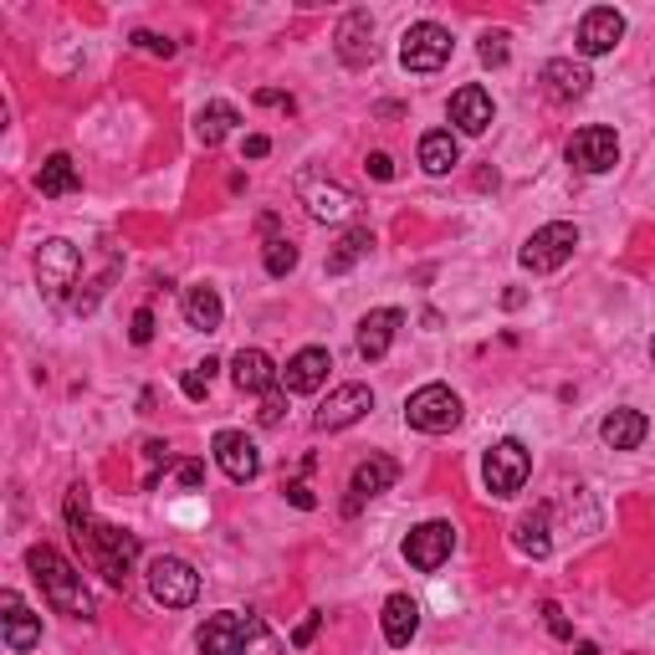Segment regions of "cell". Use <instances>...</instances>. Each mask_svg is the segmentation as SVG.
<instances>
[{
    "mask_svg": "<svg viewBox=\"0 0 655 655\" xmlns=\"http://www.w3.org/2000/svg\"><path fill=\"white\" fill-rule=\"evenodd\" d=\"M62 518H68L72 543L82 549V563L103 574L113 589H129V574L139 563V538L129 528H113V522L93 518V502H88V487H68V502H62Z\"/></svg>",
    "mask_w": 655,
    "mask_h": 655,
    "instance_id": "6da1fadb",
    "label": "cell"
},
{
    "mask_svg": "<svg viewBox=\"0 0 655 655\" xmlns=\"http://www.w3.org/2000/svg\"><path fill=\"white\" fill-rule=\"evenodd\" d=\"M27 569H31V579L41 584V594H47V604H52L57 615L93 620V594L82 589V574L52 549V543H37V549H27Z\"/></svg>",
    "mask_w": 655,
    "mask_h": 655,
    "instance_id": "7a4b0ae2",
    "label": "cell"
},
{
    "mask_svg": "<svg viewBox=\"0 0 655 655\" xmlns=\"http://www.w3.org/2000/svg\"><path fill=\"white\" fill-rule=\"evenodd\" d=\"M579 252V226L574 221H549V226H538L533 236H528V246L518 252V262L533 277H549V272L569 267V256Z\"/></svg>",
    "mask_w": 655,
    "mask_h": 655,
    "instance_id": "3957f363",
    "label": "cell"
},
{
    "mask_svg": "<svg viewBox=\"0 0 655 655\" xmlns=\"http://www.w3.org/2000/svg\"><path fill=\"white\" fill-rule=\"evenodd\" d=\"M405 420L426 436H446V430L461 426V395L451 385H420L405 400Z\"/></svg>",
    "mask_w": 655,
    "mask_h": 655,
    "instance_id": "277c9868",
    "label": "cell"
},
{
    "mask_svg": "<svg viewBox=\"0 0 655 655\" xmlns=\"http://www.w3.org/2000/svg\"><path fill=\"white\" fill-rule=\"evenodd\" d=\"M528 471H533V456H528V446L522 441H497L492 451H487V467H482V482L492 497H518L522 487H528Z\"/></svg>",
    "mask_w": 655,
    "mask_h": 655,
    "instance_id": "5b68a950",
    "label": "cell"
},
{
    "mask_svg": "<svg viewBox=\"0 0 655 655\" xmlns=\"http://www.w3.org/2000/svg\"><path fill=\"white\" fill-rule=\"evenodd\" d=\"M400 62L405 72H441L451 62V31L441 21H415L400 37Z\"/></svg>",
    "mask_w": 655,
    "mask_h": 655,
    "instance_id": "8992f818",
    "label": "cell"
},
{
    "mask_svg": "<svg viewBox=\"0 0 655 655\" xmlns=\"http://www.w3.org/2000/svg\"><path fill=\"white\" fill-rule=\"evenodd\" d=\"M82 277V252L72 242H62V236H52V242H41L37 252V282L41 293L52 297V303H62L68 297V287H78Z\"/></svg>",
    "mask_w": 655,
    "mask_h": 655,
    "instance_id": "52a82bcc",
    "label": "cell"
},
{
    "mask_svg": "<svg viewBox=\"0 0 655 655\" xmlns=\"http://www.w3.org/2000/svg\"><path fill=\"white\" fill-rule=\"evenodd\" d=\"M149 594L164 610H185V604L201 600V574L185 559H154L149 563Z\"/></svg>",
    "mask_w": 655,
    "mask_h": 655,
    "instance_id": "ba28073f",
    "label": "cell"
},
{
    "mask_svg": "<svg viewBox=\"0 0 655 655\" xmlns=\"http://www.w3.org/2000/svg\"><path fill=\"white\" fill-rule=\"evenodd\" d=\"M569 164L579 174H610L620 164V134L615 129H604V123H589L569 139Z\"/></svg>",
    "mask_w": 655,
    "mask_h": 655,
    "instance_id": "9c48e42d",
    "label": "cell"
},
{
    "mask_svg": "<svg viewBox=\"0 0 655 655\" xmlns=\"http://www.w3.org/2000/svg\"><path fill=\"white\" fill-rule=\"evenodd\" d=\"M451 549H456L451 522H420V528H410V538H405V563L420 569V574H436V569L451 559Z\"/></svg>",
    "mask_w": 655,
    "mask_h": 655,
    "instance_id": "30bf717a",
    "label": "cell"
},
{
    "mask_svg": "<svg viewBox=\"0 0 655 655\" xmlns=\"http://www.w3.org/2000/svg\"><path fill=\"white\" fill-rule=\"evenodd\" d=\"M211 451H215V467L226 471L231 482L246 487V482L262 477V451H256V441L246 436V430H215Z\"/></svg>",
    "mask_w": 655,
    "mask_h": 655,
    "instance_id": "8fae6325",
    "label": "cell"
},
{
    "mask_svg": "<svg viewBox=\"0 0 655 655\" xmlns=\"http://www.w3.org/2000/svg\"><path fill=\"white\" fill-rule=\"evenodd\" d=\"M369 410H375V389H369V385H338L334 395L318 405L313 426H318V430H348L354 420H364Z\"/></svg>",
    "mask_w": 655,
    "mask_h": 655,
    "instance_id": "7c38bea8",
    "label": "cell"
},
{
    "mask_svg": "<svg viewBox=\"0 0 655 655\" xmlns=\"http://www.w3.org/2000/svg\"><path fill=\"white\" fill-rule=\"evenodd\" d=\"M334 52H338V62L344 68H369L375 62V16L369 11H348L344 21H338V31H334Z\"/></svg>",
    "mask_w": 655,
    "mask_h": 655,
    "instance_id": "4fadbf2b",
    "label": "cell"
},
{
    "mask_svg": "<svg viewBox=\"0 0 655 655\" xmlns=\"http://www.w3.org/2000/svg\"><path fill=\"white\" fill-rule=\"evenodd\" d=\"M395 482H400V461H389V456H364L359 467H354V477H348V502H344V512H359L369 497L389 492Z\"/></svg>",
    "mask_w": 655,
    "mask_h": 655,
    "instance_id": "5bb4252c",
    "label": "cell"
},
{
    "mask_svg": "<svg viewBox=\"0 0 655 655\" xmlns=\"http://www.w3.org/2000/svg\"><path fill=\"white\" fill-rule=\"evenodd\" d=\"M620 37H625V16H620L615 6H594V11H584V21H579V52L584 57L615 52Z\"/></svg>",
    "mask_w": 655,
    "mask_h": 655,
    "instance_id": "9a60e30c",
    "label": "cell"
},
{
    "mask_svg": "<svg viewBox=\"0 0 655 655\" xmlns=\"http://www.w3.org/2000/svg\"><path fill=\"white\" fill-rule=\"evenodd\" d=\"M497 119V108H492V93L487 88H477V82H467V88H456L451 93V123L461 129V134H487Z\"/></svg>",
    "mask_w": 655,
    "mask_h": 655,
    "instance_id": "2e32d148",
    "label": "cell"
},
{
    "mask_svg": "<svg viewBox=\"0 0 655 655\" xmlns=\"http://www.w3.org/2000/svg\"><path fill=\"white\" fill-rule=\"evenodd\" d=\"M297 195H303L313 221H344V215H354V195L344 185H323L313 170L297 180Z\"/></svg>",
    "mask_w": 655,
    "mask_h": 655,
    "instance_id": "e0dca14e",
    "label": "cell"
},
{
    "mask_svg": "<svg viewBox=\"0 0 655 655\" xmlns=\"http://www.w3.org/2000/svg\"><path fill=\"white\" fill-rule=\"evenodd\" d=\"M0 610H6V615H0V625H6V651L27 655L31 645H41V620L31 615L27 604H21V594H16V589H6V594H0Z\"/></svg>",
    "mask_w": 655,
    "mask_h": 655,
    "instance_id": "ac0fdd59",
    "label": "cell"
},
{
    "mask_svg": "<svg viewBox=\"0 0 655 655\" xmlns=\"http://www.w3.org/2000/svg\"><path fill=\"white\" fill-rule=\"evenodd\" d=\"M405 328V313L400 308H375V313H364L359 323V359L379 364L389 354V344H395V334Z\"/></svg>",
    "mask_w": 655,
    "mask_h": 655,
    "instance_id": "d6986e66",
    "label": "cell"
},
{
    "mask_svg": "<svg viewBox=\"0 0 655 655\" xmlns=\"http://www.w3.org/2000/svg\"><path fill=\"white\" fill-rule=\"evenodd\" d=\"M246 630H252V615H236V610L211 615L201 625V655H242Z\"/></svg>",
    "mask_w": 655,
    "mask_h": 655,
    "instance_id": "ffe728a7",
    "label": "cell"
},
{
    "mask_svg": "<svg viewBox=\"0 0 655 655\" xmlns=\"http://www.w3.org/2000/svg\"><path fill=\"white\" fill-rule=\"evenodd\" d=\"M231 379H236L242 395H272L277 379H282V369L272 364V354H262V348H242V354L231 359Z\"/></svg>",
    "mask_w": 655,
    "mask_h": 655,
    "instance_id": "44dd1931",
    "label": "cell"
},
{
    "mask_svg": "<svg viewBox=\"0 0 655 655\" xmlns=\"http://www.w3.org/2000/svg\"><path fill=\"white\" fill-rule=\"evenodd\" d=\"M328 369H334L328 348H297L287 369H282V385H287V395H313V389H323Z\"/></svg>",
    "mask_w": 655,
    "mask_h": 655,
    "instance_id": "7402d4cb",
    "label": "cell"
},
{
    "mask_svg": "<svg viewBox=\"0 0 655 655\" xmlns=\"http://www.w3.org/2000/svg\"><path fill=\"white\" fill-rule=\"evenodd\" d=\"M645 436H651V420H645L641 410H610L600 420V441L610 446V451H641Z\"/></svg>",
    "mask_w": 655,
    "mask_h": 655,
    "instance_id": "603a6c76",
    "label": "cell"
},
{
    "mask_svg": "<svg viewBox=\"0 0 655 655\" xmlns=\"http://www.w3.org/2000/svg\"><path fill=\"white\" fill-rule=\"evenodd\" d=\"M589 68H579V62H569V57H553L549 68H543V93L553 98V103H579V98L589 93Z\"/></svg>",
    "mask_w": 655,
    "mask_h": 655,
    "instance_id": "cb8c5ba5",
    "label": "cell"
},
{
    "mask_svg": "<svg viewBox=\"0 0 655 655\" xmlns=\"http://www.w3.org/2000/svg\"><path fill=\"white\" fill-rule=\"evenodd\" d=\"M415 630H420V604L410 594H389L385 600V641L400 651V645L415 641Z\"/></svg>",
    "mask_w": 655,
    "mask_h": 655,
    "instance_id": "d4e9b609",
    "label": "cell"
},
{
    "mask_svg": "<svg viewBox=\"0 0 655 655\" xmlns=\"http://www.w3.org/2000/svg\"><path fill=\"white\" fill-rule=\"evenodd\" d=\"M37 190H41V195H52V201L78 195V190H82V170L72 164V154H47V164H41V174H37Z\"/></svg>",
    "mask_w": 655,
    "mask_h": 655,
    "instance_id": "484cf974",
    "label": "cell"
},
{
    "mask_svg": "<svg viewBox=\"0 0 655 655\" xmlns=\"http://www.w3.org/2000/svg\"><path fill=\"white\" fill-rule=\"evenodd\" d=\"M369 246H375V231L369 226H348L344 236L334 242V252H328V277H344V272H354L369 256Z\"/></svg>",
    "mask_w": 655,
    "mask_h": 655,
    "instance_id": "4316f807",
    "label": "cell"
},
{
    "mask_svg": "<svg viewBox=\"0 0 655 655\" xmlns=\"http://www.w3.org/2000/svg\"><path fill=\"white\" fill-rule=\"evenodd\" d=\"M456 164H461V144H456L451 129H430L426 139H420V170L426 174H451Z\"/></svg>",
    "mask_w": 655,
    "mask_h": 655,
    "instance_id": "83f0119b",
    "label": "cell"
},
{
    "mask_svg": "<svg viewBox=\"0 0 655 655\" xmlns=\"http://www.w3.org/2000/svg\"><path fill=\"white\" fill-rule=\"evenodd\" d=\"M185 318H190V328L215 334V328H221V318H226V308H221V293H215V287H205V282L185 287Z\"/></svg>",
    "mask_w": 655,
    "mask_h": 655,
    "instance_id": "f1b7e54d",
    "label": "cell"
},
{
    "mask_svg": "<svg viewBox=\"0 0 655 655\" xmlns=\"http://www.w3.org/2000/svg\"><path fill=\"white\" fill-rule=\"evenodd\" d=\"M549 508H533L528 518H518V549L528 553V559H549L553 553V538H549Z\"/></svg>",
    "mask_w": 655,
    "mask_h": 655,
    "instance_id": "f546056e",
    "label": "cell"
},
{
    "mask_svg": "<svg viewBox=\"0 0 655 655\" xmlns=\"http://www.w3.org/2000/svg\"><path fill=\"white\" fill-rule=\"evenodd\" d=\"M242 123V113L231 103H205L201 108V119H195V134H201V144L205 149H215V144H226V134Z\"/></svg>",
    "mask_w": 655,
    "mask_h": 655,
    "instance_id": "4dcf8cb0",
    "label": "cell"
},
{
    "mask_svg": "<svg viewBox=\"0 0 655 655\" xmlns=\"http://www.w3.org/2000/svg\"><path fill=\"white\" fill-rule=\"evenodd\" d=\"M242 655H282V641L267 630V620H262V615H252V630H246Z\"/></svg>",
    "mask_w": 655,
    "mask_h": 655,
    "instance_id": "1f68e13d",
    "label": "cell"
},
{
    "mask_svg": "<svg viewBox=\"0 0 655 655\" xmlns=\"http://www.w3.org/2000/svg\"><path fill=\"white\" fill-rule=\"evenodd\" d=\"M297 267V246L287 236H272L267 242V277H287Z\"/></svg>",
    "mask_w": 655,
    "mask_h": 655,
    "instance_id": "d6a6232c",
    "label": "cell"
},
{
    "mask_svg": "<svg viewBox=\"0 0 655 655\" xmlns=\"http://www.w3.org/2000/svg\"><path fill=\"white\" fill-rule=\"evenodd\" d=\"M215 369H221L215 359H205V364H195V369H185V379H180V389H185V400H205V395H211Z\"/></svg>",
    "mask_w": 655,
    "mask_h": 655,
    "instance_id": "836d02e7",
    "label": "cell"
},
{
    "mask_svg": "<svg viewBox=\"0 0 655 655\" xmlns=\"http://www.w3.org/2000/svg\"><path fill=\"white\" fill-rule=\"evenodd\" d=\"M508 31H487L482 37V47H477V57H482L487 68H508Z\"/></svg>",
    "mask_w": 655,
    "mask_h": 655,
    "instance_id": "e575fe53",
    "label": "cell"
},
{
    "mask_svg": "<svg viewBox=\"0 0 655 655\" xmlns=\"http://www.w3.org/2000/svg\"><path fill=\"white\" fill-rule=\"evenodd\" d=\"M144 456H149V477H144V487H154V482H160V471L180 467V461H174V451H170L164 441H149V446H144Z\"/></svg>",
    "mask_w": 655,
    "mask_h": 655,
    "instance_id": "d590c367",
    "label": "cell"
},
{
    "mask_svg": "<svg viewBox=\"0 0 655 655\" xmlns=\"http://www.w3.org/2000/svg\"><path fill=\"white\" fill-rule=\"evenodd\" d=\"M134 47L149 57H174V41L170 37H154V31H134Z\"/></svg>",
    "mask_w": 655,
    "mask_h": 655,
    "instance_id": "8d00e7d4",
    "label": "cell"
},
{
    "mask_svg": "<svg viewBox=\"0 0 655 655\" xmlns=\"http://www.w3.org/2000/svg\"><path fill=\"white\" fill-rule=\"evenodd\" d=\"M282 410H287V395H282V389H272V395H262V410H256V420H262V426H277Z\"/></svg>",
    "mask_w": 655,
    "mask_h": 655,
    "instance_id": "74e56055",
    "label": "cell"
},
{
    "mask_svg": "<svg viewBox=\"0 0 655 655\" xmlns=\"http://www.w3.org/2000/svg\"><path fill=\"white\" fill-rule=\"evenodd\" d=\"M174 477H180V487H185V492H201V487H205V461H180V467H174Z\"/></svg>",
    "mask_w": 655,
    "mask_h": 655,
    "instance_id": "f35d334b",
    "label": "cell"
},
{
    "mask_svg": "<svg viewBox=\"0 0 655 655\" xmlns=\"http://www.w3.org/2000/svg\"><path fill=\"white\" fill-rule=\"evenodd\" d=\"M543 620H549V630H553V635H559V641H574V625H569V620H563V610H559V604H543Z\"/></svg>",
    "mask_w": 655,
    "mask_h": 655,
    "instance_id": "ab89813d",
    "label": "cell"
},
{
    "mask_svg": "<svg viewBox=\"0 0 655 655\" xmlns=\"http://www.w3.org/2000/svg\"><path fill=\"white\" fill-rule=\"evenodd\" d=\"M129 338H134V344L144 348L149 338H154V313H149V308H139V313H134V328H129Z\"/></svg>",
    "mask_w": 655,
    "mask_h": 655,
    "instance_id": "60d3db41",
    "label": "cell"
},
{
    "mask_svg": "<svg viewBox=\"0 0 655 655\" xmlns=\"http://www.w3.org/2000/svg\"><path fill=\"white\" fill-rule=\"evenodd\" d=\"M287 502H293V508H303V512L318 508V497H313V487H308V482H293V487H287Z\"/></svg>",
    "mask_w": 655,
    "mask_h": 655,
    "instance_id": "b9f144b4",
    "label": "cell"
},
{
    "mask_svg": "<svg viewBox=\"0 0 655 655\" xmlns=\"http://www.w3.org/2000/svg\"><path fill=\"white\" fill-rule=\"evenodd\" d=\"M318 625H323V615H308V620H303V625L293 630V645H297V651H303V645H313V635H318Z\"/></svg>",
    "mask_w": 655,
    "mask_h": 655,
    "instance_id": "7bdbcfd3",
    "label": "cell"
},
{
    "mask_svg": "<svg viewBox=\"0 0 655 655\" xmlns=\"http://www.w3.org/2000/svg\"><path fill=\"white\" fill-rule=\"evenodd\" d=\"M364 170L375 174V180H395V160H389V154H369V164H364Z\"/></svg>",
    "mask_w": 655,
    "mask_h": 655,
    "instance_id": "ee69618b",
    "label": "cell"
},
{
    "mask_svg": "<svg viewBox=\"0 0 655 655\" xmlns=\"http://www.w3.org/2000/svg\"><path fill=\"white\" fill-rule=\"evenodd\" d=\"M256 103H262V108H287V113H293V98H287V93H277V88H262V93H256Z\"/></svg>",
    "mask_w": 655,
    "mask_h": 655,
    "instance_id": "f6af8a7d",
    "label": "cell"
},
{
    "mask_svg": "<svg viewBox=\"0 0 655 655\" xmlns=\"http://www.w3.org/2000/svg\"><path fill=\"white\" fill-rule=\"evenodd\" d=\"M267 154H272V139H267V134H252V139H246V160H267Z\"/></svg>",
    "mask_w": 655,
    "mask_h": 655,
    "instance_id": "bcb514c9",
    "label": "cell"
},
{
    "mask_svg": "<svg viewBox=\"0 0 655 655\" xmlns=\"http://www.w3.org/2000/svg\"><path fill=\"white\" fill-rule=\"evenodd\" d=\"M574 655H600V645H594V641H579V645H574Z\"/></svg>",
    "mask_w": 655,
    "mask_h": 655,
    "instance_id": "7dc6e473",
    "label": "cell"
},
{
    "mask_svg": "<svg viewBox=\"0 0 655 655\" xmlns=\"http://www.w3.org/2000/svg\"><path fill=\"white\" fill-rule=\"evenodd\" d=\"M651 359H655V338H651Z\"/></svg>",
    "mask_w": 655,
    "mask_h": 655,
    "instance_id": "c3c4849f",
    "label": "cell"
}]
</instances>
